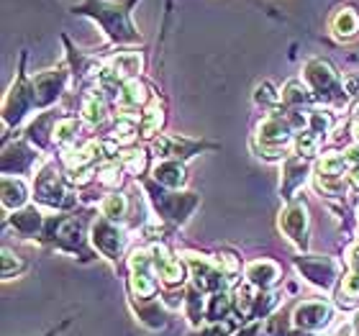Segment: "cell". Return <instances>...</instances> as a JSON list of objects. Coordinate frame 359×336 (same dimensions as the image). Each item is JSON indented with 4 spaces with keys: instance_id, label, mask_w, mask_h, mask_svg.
Returning <instances> with one entry per match:
<instances>
[{
    "instance_id": "6da1fadb",
    "label": "cell",
    "mask_w": 359,
    "mask_h": 336,
    "mask_svg": "<svg viewBox=\"0 0 359 336\" xmlns=\"http://www.w3.org/2000/svg\"><path fill=\"white\" fill-rule=\"evenodd\" d=\"M64 77L67 72L62 70H49V72H41L36 80H29L24 72L18 75V80L13 82L8 98H6V105H3V119L6 123H21L24 116L31 108H47L59 98L64 88Z\"/></svg>"
},
{
    "instance_id": "7a4b0ae2",
    "label": "cell",
    "mask_w": 359,
    "mask_h": 336,
    "mask_svg": "<svg viewBox=\"0 0 359 336\" xmlns=\"http://www.w3.org/2000/svg\"><path fill=\"white\" fill-rule=\"evenodd\" d=\"M128 8H131V0L126 6H116V3H103V0H88L82 3L80 8H75L77 13H88L103 26L105 36L116 44H139L142 36L131 24V16H128Z\"/></svg>"
},
{
    "instance_id": "3957f363",
    "label": "cell",
    "mask_w": 359,
    "mask_h": 336,
    "mask_svg": "<svg viewBox=\"0 0 359 336\" xmlns=\"http://www.w3.org/2000/svg\"><path fill=\"white\" fill-rule=\"evenodd\" d=\"M146 190L152 195L160 216L167 218V221H175V224H185L190 218L192 208L198 206L195 192H157L154 188H146Z\"/></svg>"
},
{
    "instance_id": "277c9868",
    "label": "cell",
    "mask_w": 359,
    "mask_h": 336,
    "mask_svg": "<svg viewBox=\"0 0 359 336\" xmlns=\"http://www.w3.org/2000/svg\"><path fill=\"white\" fill-rule=\"evenodd\" d=\"M33 192L44 206H54V208H67L75 203V198H70V192L64 190V183L59 172L54 167H44L33 180Z\"/></svg>"
},
{
    "instance_id": "5b68a950",
    "label": "cell",
    "mask_w": 359,
    "mask_h": 336,
    "mask_svg": "<svg viewBox=\"0 0 359 336\" xmlns=\"http://www.w3.org/2000/svg\"><path fill=\"white\" fill-rule=\"evenodd\" d=\"M303 77L305 82H308V88L319 98L334 100V98L342 96V85H339V77H336L334 67L328 62H323V59H311V62L305 64Z\"/></svg>"
},
{
    "instance_id": "8992f818",
    "label": "cell",
    "mask_w": 359,
    "mask_h": 336,
    "mask_svg": "<svg viewBox=\"0 0 359 336\" xmlns=\"http://www.w3.org/2000/svg\"><path fill=\"white\" fill-rule=\"evenodd\" d=\"M298 270L303 273L305 280L319 285V288H331V282H334L336 275H339V267H336L334 259L316 257V254L300 257V259H298Z\"/></svg>"
},
{
    "instance_id": "52a82bcc",
    "label": "cell",
    "mask_w": 359,
    "mask_h": 336,
    "mask_svg": "<svg viewBox=\"0 0 359 336\" xmlns=\"http://www.w3.org/2000/svg\"><path fill=\"white\" fill-rule=\"evenodd\" d=\"M280 229L285 231V236L298 247H305V234H308V208L303 200L290 203L282 213H280Z\"/></svg>"
},
{
    "instance_id": "ba28073f",
    "label": "cell",
    "mask_w": 359,
    "mask_h": 336,
    "mask_svg": "<svg viewBox=\"0 0 359 336\" xmlns=\"http://www.w3.org/2000/svg\"><path fill=\"white\" fill-rule=\"evenodd\" d=\"M93 241H96V247L100 249V254L108 257V259H119L121 252H123V244H126L123 234H121L108 218H100V221L93 226Z\"/></svg>"
},
{
    "instance_id": "9c48e42d",
    "label": "cell",
    "mask_w": 359,
    "mask_h": 336,
    "mask_svg": "<svg viewBox=\"0 0 359 336\" xmlns=\"http://www.w3.org/2000/svg\"><path fill=\"white\" fill-rule=\"evenodd\" d=\"M208 144L203 142H190V139L183 137H160L152 144V149L157 152V157H175V160H188L195 152L206 149Z\"/></svg>"
},
{
    "instance_id": "30bf717a",
    "label": "cell",
    "mask_w": 359,
    "mask_h": 336,
    "mask_svg": "<svg viewBox=\"0 0 359 336\" xmlns=\"http://www.w3.org/2000/svg\"><path fill=\"white\" fill-rule=\"evenodd\" d=\"M331 321V305L323 300H311L296 308V323L300 328H323Z\"/></svg>"
},
{
    "instance_id": "8fae6325",
    "label": "cell",
    "mask_w": 359,
    "mask_h": 336,
    "mask_svg": "<svg viewBox=\"0 0 359 336\" xmlns=\"http://www.w3.org/2000/svg\"><path fill=\"white\" fill-rule=\"evenodd\" d=\"M290 134H293V126L287 121H282L280 116H270L264 123H259V134L257 137L262 139V144L267 146H282L290 139Z\"/></svg>"
},
{
    "instance_id": "7c38bea8",
    "label": "cell",
    "mask_w": 359,
    "mask_h": 336,
    "mask_svg": "<svg viewBox=\"0 0 359 336\" xmlns=\"http://www.w3.org/2000/svg\"><path fill=\"white\" fill-rule=\"evenodd\" d=\"M10 224H13V229H16L21 236H41L47 221L41 218V213L36 208H24V211H18V213H13Z\"/></svg>"
},
{
    "instance_id": "4fadbf2b",
    "label": "cell",
    "mask_w": 359,
    "mask_h": 336,
    "mask_svg": "<svg viewBox=\"0 0 359 336\" xmlns=\"http://www.w3.org/2000/svg\"><path fill=\"white\" fill-rule=\"evenodd\" d=\"M247 277L257 288H272L280 277V267L270 259H259V262H252L247 267Z\"/></svg>"
},
{
    "instance_id": "5bb4252c",
    "label": "cell",
    "mask_w": 359,
    "mask_h": 336,
    "mask_svg": "<svg viewBox=\"0 0 359 336\" xmlns=\"http://www.w3.org/2000/svg\"><path fill=\"white\" fill-rule=\"evenodd\" d=\"M305 172H308V162H305L303 157H293V160H287L285 175H282V185H280V190H282L285 198H290V192L303 183Z\"/></svg>"
},
{
    "instance_id": "9a60e30c",
    "label": "cell",
    "mask_w": 359,
    "mask_h": 336,
    "mask_svg": "<svg viewBox=\"0 0 359 336\" xmlns=\"http://www.w3.org/2000/svg\"><path fill=\"white\" fill-rule=\"evenodd\" d=\"M154 180L165 188H180L185 183V167L177 160L172 162H160L154 167Z\"/></svg>"
},
{
    "instance_id": "2e32d148",
    "label": "cell",
    "mask_w": 359,
    "mask_h": 336,
    "mask_svg": "<svg viewBox=\"0 0 359 336\" xmlns=\"http://www.w3.org/2000/svg\"><path fill=\"white\" fill-rule=\"evenodd\" d=\"M26 183L24 180H13V177H3V206L8 211H16V208H21L26 203Z\"/></svg>"
},
{
    "instance_id": "e0dca14e",
    "label": "cell",
    "mask_w": 359,
    "mask_h": 336,
    "mask_svg": "<svg viewBox=\"0 0 359 336\" xmlns=\"http://www.w3.org/2000/svg\"><path fill=\"white\" fill-rule=\"evenodd\" d=\"M139 70H142V56L139 54H119L116 59H111V67H108V72H113L116 77L119 75L134 77Z\"/></svg>"
},
{
    "instance_id": "ac0fdd59",
    "label": "cell",
    "mask_w": 359,
    "mask_h": 336,
    "mask_svg": "<svg viewBox=\"0 0 359 336\" xmlns=\"http://www.w3.org/2000/svg\"><path fill=\"white\" fill-rule=\"evenodd\" d=\"M334 31H336V36H342V39H351V36L359 31L357 13H354L351 8L339 10V16L334 18Z\"/></svg>"
},
{
    "instance_id": "d6986e66",
    "label": "cell",
    "mask_w": 359,
    "mask_h": 336,
    "mask_svg": "<svg viewBox=\"0 0 359 336\" xmlns=\"http://www.w3.org/2000/svg\"><path fill=\"white\" fill-rule=\"evenodd\" d=\"M105 113V100L100 96V90H90V96L85 98V103H82V116L90 121V123H96V121L103 119Z\"/></svg>"
},
{
    "instance_id": "ffe728a7",
    "label": "cell",
    "mask_w": 359,
    "mask_h": 336,
    "mask_svg": "<svg viewBox=\"0 0 359 336\" xmlns=\"http://www.w3.org/2000/svg\"><path fill=\"white\" fill-rule=\"evenodd\" d=\"M100 211H103V218L119 221V218L126 216V198L119 195V192H113V195H108V198L100 203Z\"/></svg>"
},
{
    "instance_id": "44dd1931",
    "label": "cell",
    "mask_w": 359,
    "mask_h": 336,
    "mask_svg": "<svg viewBox=\"0 0 359 336\" xmlns=\"http://www.w3.org/2000/svg\"><path fill=\"white\" fill-rule=\"evenodd\" d=\"M305 100H308V90L303 88V82H298V80L287 82L285 90H282V103L300 105V103H305Z\"/></svg>"
},
{
    "instance_id": "7402d4cb",
    "label": "cell",
    "mask_w": 359,
    "mask_h": 336,
    "mask_svg": "<svg viewBox=\"0 0 359 336\" xmlns=\"http://www.w3.org/2000/svg\"><path fill=\"white\" fill-rule=\"evenodd\" d=\"M254 98H257V103H262V105H275L280 100V96L270 88V85H267V82H262V85L257 88V96Z\"/></svg>"
},
{
    "instance_id": "603a6c76",
    "label": "cell",
    "mask_w": 359,
    "mask_h": 336,
    "mask_svg": "<svg viewBox=\"0 0 359 336\" xmlns=\"http://www.w3.org/2000/svg\"><path fill=\"white\" fill-rule=\"evenodd\" d=\"M144 152H131L126 157V167L131 169V172H134V175H139V172H142L144 169Z\"/></svg>"
},
{
    "instance_id": "cb8c5ba5",
    "label": "cell",
    "mask_w": 359,
    "mask_h": 336,
    "mask_svg": "<svg viewBox=\"0 0 359 336\" xmlns=\"http://www.w3.org/2000/svg\"><path fill=\"white\" fill-rule=\"evenodd\" d=\"M354 134H357V139H359V123H357V126H354Z\"/></svg>"
}]
</instances>
